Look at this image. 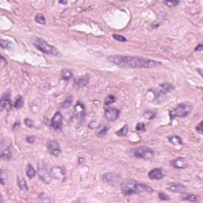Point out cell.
<instances>
[{
  "label": "cell",
  "mask_w": 203,
  "mask_h": 203,
  "mask_svg": "<svg viewBox=\"0 0 203 203\" xmlns=\"http://www.w3.org/2000/svg\"><path fill=\"white\" fill-rule=\"evenodd\" d=\"M120 110L117 108L115 107H109L106 109L105 112H104V117L106 120L110 121V122H114L120 116Z\"/></svg>",
  "instance_id": "obj_14"
},
{
  "label": "cell",
  "mask_w": 203,
  "mask_h": 203,
  "mask_svg": "<svg viewBox=\"0 0 203 203\" xmlns=\"http://www.w3.org/2000/svg\"><path fill=\"white\" fill-rule=\"evenodd\" d=\"M17 183L18 188H19L22 191H28V185H27L26 181L22 177H18Z\"/></svg>",
  "instance_id": "obj_20"
},
{
  "label": "cell",
  "mask_w": 203,
  "mask_h": 203,
  "mask_svg": "<svg viewBox=\"0 0 203 203\" xmlns=\"http://www.w3.org/2000/svg\"><path fill=\"white\" fill-rule=\"evenodd\" d=\"M0 178H1V182L2 185H5L7 182V174L4 169H1V172H0Z\"/></svg>",
  "instance_id": "obj_33"
},
{
  "label": "cell",
  "mask_w": 203,
  "mask_h": 203,
  "mask_svg": "<svg viewBox=\"0 0 203 203\" xmlns=\"http://www.w3.org/2000/svg\"><path fill=\"white\" fill-rule=\"evenodd\" d=\"M13 45H14V44H13L11 41H8V40L1 39V41H0V45H1L2 48H5V49H8V50L12 49Z\"/></svg>",
  "instance_id": "obj_26"
},
{
  "label": "cell",
  "mask_w": 203,
  "mask_h": 203,
  "mask_svg": "<svg viewBox=\"0 0 203 203\" xmlns=\"http://www.w3.org/2000/svg\"><path fill=\"white\" fill-rule=\"evenodd\" d=\"M35 21H36V22H37L38 24L41 25H45L46 22L45 16H44L43 15H41V14L36 15V17H35Z\"/></svg>",
  "instance_id": "obj_34"
},
{
  "label": "cell",
  "mask_w": 203,
  "mask_h": 203,
  "mask_svg": "<svg viewBox=\"0 0 203 203\" xmlns=\"http://www.w3.org/2000/svg\"><path fill=\"white\" fill-rule=\"evenodd\" d=\"M46 145H47V148H48V152H50L51 155L56 157V156H59L61 153L60 144L58 143L56 140H48Z\"/></svg>",
  "instance_id": "obj_10"
},
{
  "label": "cell",
  "mask_w": 203,
  "mask_h": 203,
  "mask_svg": "<svg viewBox=\"0 0 203 203\" xmlns=\"http://www.w3.org/2000/svg\"><path fill=\"white\" fill-rule=\"evenodd\" d=\"M182 199L188 202H199V197L193 193H185L182 197Z\"/></svg>",
  "instance_id": "obj_21"
},
{
  "label": "cell",
  "mask_w": 203,
  "mask_h": 203,
  "mask_svg": "<svg viewBox=\"0 0 203 203\" xmlns=\"http://www.w3.org/2000/svg\"><path fill=\"white\" fill-rule=\"evenodd\" d=\"M156 115V112L155 111H153V110H147L144 113V117H145L146 119L151 120L154 118Z\"/></svg>",
  "instance_id": "obj_31"
},
{
  "label": "cell",
  "mask_w": 203,
  "mask_h": 203,
  "mask_svg": "<svg viewBox=\"0 0 203 203\" xmlns=\"http://www.w3.org/2000/svg\"><path fill=\"white\" fill-rule=\"evenodd\" d=\"M36 171L31 164H28L26 167V175L29 179H33L36 176Z\"/></svg>",
  "instance_id": "obj_24"
},
{
  "label": "cell",
  "mask_w": 203,
  "mask_h": 203,
  "mask_svg": "<svg viewBox=\"0 0 203 203\" xmlns=\"http://www.w3.org/2000/svg\"><path fill=\"white\" fill-rule=\"evenodd\" d=\"M171 165L176 169H185L188 166V163L184 158H177L171 162Z\"/></svg>",
  "instance_id": "obj_18"
},
{
  "label": "cell",
  "mask_w": 203,
  "mask_h": 203,
  "mask_svg": "<svg viewBox=\"0 0 203 203\" xmlns=\"http://www.w3.org/2000/svg\"><path fill=\"white\" fill-rule=\"evenodd\" d=\"M102 179L106 183L109 184L110 186H116L119 185L122 182H121V176L119 174H115V173H106V174L102 175Z\"/></svg>",
  "instance_id": "obj_9"
},
{
  "label": "cell",
  "mask_w": 203,
  "mask_h": 203,
  "mask_svg": "<svg viewBox=\"0 0 203 203\" xmlns=\"http://www.w3.org/2000/svg\"><path fill=\"white\" fill-rule=\"evenodd\" d=\"M174 89V86L170 83H163V84H160L157 89H155V101L158 103L163 101L164 99L165 96L169 92L173 91Z\"/></svg>",
  "instance_id": "obj_6"
},
{
  "label": "cell",
  "mask_w": 203,
  "mask_h": 203,
  "mask_svg": "<svg viewBox=\"0 0 203 203\" xmlns=\"http://www.w3.org/2000/svg\"><path fill=\"white\" fill-rule=\"evenodd\" d=\"M120 187L123 194L126 196L133 195L136 193L146 192V193H152L154 189L148 186L147 184L137 182L133 179H125L120 183Z\"/></svg>",
  "instance_id": "obj_2"
},
{
  "label": "cell",
  "mask_w": 203,
  "mask_h": 203,
  "mask_svg": "<svg viewBox=\"0 0 203 203\" xmlns=\"http://www.w3.org/2000/svg\"><path fill=\"white\" fill-rule=\"evenodd\" d=\"M74 114L75 118L78 120H84L86 115V108L85 106L82 102L78 101L76 104L74 106Z\"/></svg>",
  "instance_id": "obj_12"
},
{
  "label": "cell",
  "mask_w": 203,
  "mask_h": 203,
  "mask_svg": "<svg viewBox=\"0 0 203 203\" xmlns=\"http://www.w3.org/2000/svg\"><path fill=\"white\" fill-rule=\"evenodd\" d=\"M128 131H129L128 125H125L124 126L122 127V128H121L119 130H117V131L116 132V134H117L118 136H125L127 135Z\"/></svg>",
  "instance_id": "obj_30"
},
{
  "label": "cell",
  "mask_w": 203,
  "mask_h": 203,
  "mask_svg": "<svg viewBox=\"0 0 203 203\" xmlns=\"http://www.w3.org/2000/svg\"><path fill=\"white\" fill-rule=\"evenodd\" d=\"M116 101V97L114 95H109L105 98V105H110L112 103H115Z\"/></svg>",
  "instance_id": "obj_32"
},
{
  "label": "cell",
  "mask_w": 203,
  "mask_h": 203,
  "mask_svg": "<svg viewBox=\"0 0 203 203\" xmlns=\"http://www.w3.org/2000/svg\"><path fill=\"white\" fill-rule=\"evenodd\" d=\"M109 129H110V128H109L108 125H103V126H100L98 128V132H97V136H98V137H103V136L106 135V133H107L108 131H109Z\"/></svg>",
  "instance_id": "obj_23"
},
{
  "label": "cell",
  "mask_w": 203,
  "mask_h": 203,
  "mask_svg": "<svg viewBox=\"0 0 203 203\" xmlns=\"http://www.w3.org/2000/svg\"><path fill=\"white\" fill-rule=\"evenodd\" d=\"M179 3H180L179 1H165L164 4L171 7H176L177 5H179Z\"/></svg>",
  "instance_id": "obj_38"
},
{
  "label": "cell",
  "mask_w": 203,
  "mask_h": 203,
  "mask_svg": "<svg viewBox=\"0 0 203 203\" xmlns=\"http://www.w3.org/2000/svg\"><path fill=\"white\" fill-rule=\"evenodd\" d=\"M0 157L3 160H10L13 156V144L9 139H3L1 141Z\"/></svg>",
  "instance_id": "obj_5"
},
{
  "label": "cell",
  "mask_w": 203,
  "mask_h": 203,
  "mask_svg": "<svg viewBox=\"0 0 203 203\" xmlns=\"http://www.w3.org/2000/svg\"><path fill=\"white\" fill-rule=\"evenodd\" d=\"M113 37L115 40L121 41V42H125V41H127V39L124 36H122V35H119V34H113Z\"/></svg>",
  "instance_id": "obj_36"
},
{
  "label": "cell",
  "mask_w": 203,
  "mask_h": 203,
  "mask_svg": "<svg viewBox=\"0 0 203 203\" xmlns=\"http://www.w3.org/2000/svg\"><path fill=\"white\" fill-rule=\"evenodd\" d=\"M136 131H138V132L145 131V129H146L145 125L144 124V123H142V122L138 123V124L136 125Z\"/></svg>",
  "instance_id": "obj_37"
},
{
  "label": "cell",
  "mask_w": 203,
  "mask_h": 203,
  "mask_svg": "<svg viewBox=\"0 0 203 203\" xmlns=\"http://www.w3.org/2000/svg\"><path fill=\"white\" fill-rule=\"evenodd\" d=\"M196 130L199 134H202V122H201L198 125L196 126Z\"/></svg>",
  "instance_id": "obj_41"
},
{
  "label": "cell",
  "mask_w": 203,
  "mask_h": 203,
  "mask_svg": "<svg viewBox=\"0 0 203 203\" xmlns=\"http://www.w3.org/2000/svg\"><path fill=\"white\" fill-rule=\"evenodd\" d=\"M154 155H155L154 151L147 146H141L133 150V155L138 159L150 160L154 156Z\"/></svg>",
  "instance_id": "obj_8"
},
{
  "label": "cell",
  "mask_w": 203,
  "mask_h": 203,
  "mask_svg": "<svg viewBox=\"0 0 203 203\" xmlns=\"http://www.w3.org/2000/svg\"><path fill=\"white\" fill-rule=\"evenodd\" d=\"M51 127L54 130H61L63 127V116L60 112L55 113L51 120Z\"/></svg>",
  "instance_id": "obj_13"
},
{
  "label": "cell",
  "mask_w": 203,
  "mask_h": 203,
  "mask_svg": "<svg viewBox=\"0 0 203 203\" xmlns=\"http://www.w3.org/2000/svg\"><path fill=\"white\" fill-rule=\"evenodd\" d=\"M169 141L174 145H182V141L179 136H173L171 137H169Z\"/></svg>",
  "instance_id": "obj_27"
},
{
  "label": "cell",
  "mask_w": 203,
  "mask_h": 203,
  "mask_svg": "<svg viewBox=\"0 0 203 203\" xmlns=\"http://www.w3.org/2000/svg\"><path fill=\"white\" fill-rule=\"evenodd\" d=\"M98 126V124H97V122H96L95 121H92V122L89 124V127H90L91 129H95V128H97Z\"/></svg>",
  "instance_id": "obj_44"
},
{
  "label": "cell",
  "mask_w": 203,
  "mask_h": 203,
  "mask_svg": "<svg viewBox=\"0 0 203 203\" xmlns=\"http://www.w3.org/2000/svg\"><path fill=\"white\" fill-rule=\"evenodd\" d=\"M59 3H60V4H67V1H60Z\"/></svg>",
  "instance_id": "obj_46"
},
{
  "label": "cell",
  "mask_w": 203,
  "mask_h": 203,
  "mask_svg": "<svg viewBox=\"0 0 203 203\" xmlns=\"http://www.w3.org/2000/svg\"><path fill=\"white\" fill-rule=\"evenodd\" d=\"M51 177L56 180H62L65 176V172L64 168L60 166H54L50 169Z\"/></svg>",
  "instance_id": "obj_15"
},
{
  "label": "cell",
  "mask_w": 203,
  "mask_h": 203,
  "mask_svg": "<svg viewBox=\"0 0 203 203\" xmlns=\"http://www.w3.org/2000/svg\"><path fill=\"white\" fill-rule=\"evenodd\" d=\"M148 178L152 180H160L164 177L163 171L160 168H154V169L151 170L150 171L148 172Z\"/></svg>",
  "instance_id": "obj_17"
},
{
  "label": "cell",
  "mask_w": 203,
  "mask_h": 203,
  "mask_svg": "<svg viewBox=\"0 0 203 203\" xmlns=\"http://www.w3.org/2000/svg\"><path fill=\"white\" fill-rule=\"evenodd\" d=\"M145 98L148 102L150 103H152V102H155V89L151 88L149 89L145 94Z\"/></svg>",
  "instance_id": "obj_22"
},
{
  "label": "cell",
  "mask_w": 203,
  "mask_h": 203,
  "mask_svg": "<svg viewBox=\"0 0 203 203\" xmlns=\"http://www.w3.org/2000/svg\"><path fill=\"white\" fill-rule=\"evenodd\" d=\"M107 59L112 64L125 68H152L162 64L160 61L136 56L114 55L108 56Z\"/></svg>",
  "instance_id": "obj_1"
},
{
  "label": "cell",
  "mask_w": 203,
  "mask_h": 203,
  "mask_svg": "<svg viewBox=\"0 0 203 203\" xmlns=\"http://www.w3.org/2000/svg\"><path fill=\"white\" fill-rule=\"evenodd\" d=\"M0 104H1V110H3L6 107H8L9 106L11 105V100H10V94H4V95L2 96Z\"/></svg>",
  "instance_id": "obj_19"
},
{
  "label": "cell",
  "mask_w": 203,
  "mask_h": 203,
  "mask_svg": "<svg viewBox=\"0 0 203 203\" xmlns=\"http://www.w3.org/2000/svg\"><path fill=\"white\" fill-rule=\"evenodd\" d=\"M26 141L29 144H33L35 141V136H29L26 137Z\"/></svg>",
  "instance_id": "obj_43"
},
{
  "label": "cell",
  "mask_w": 203,
  "mask_h": 203,
  "mask_svg": "<svg viewBox=\"0 0 203 203\" xmlns=\"http://www.w3.org/2000/svg\"><path fill=\"white\" fill-rule=\"evenodd\" d=\"M39 198L41 201H44V202H49V199H48V197H46V195L44 193H41L39 194Z\"/></svg>",
  "instance_id": "obj_42"
},
{
  "label": "cell",
  "mask_w": 203,
  "mask_h": 203,
  "mask_svg": "<svg viewBox=\"0 0 203 203\" xmlns=\"http://www.w3.org/2000/svg\"><path fill=\"white\" fill-rule=\"evenodd\" d=\"M23 104H24V101H23V98H22L21 95H18L16 98L15 101V103H14V106L16 109H20L23 106Z\"/></svg>",
  "instance_id": "obj_29"
},
{
  "label": "cell",
  "mask_w": 203,
  "mask_h": 203,
  "mask_svg": "<svg viewBox=\"0 0 203 203\" xmlns=\"http://www.w3.org/2000/svg\"><path fill=\"white\" fill-rule=\"evenodd\" d=\"M72 72L68 69H63L61 72V78L65 81H69L72 77Z\"/></svg>",
  "instance_id": "obj_25"
},
{
  "label": "cell",
  "mask_w": 203,
  "mask_h": 203,
  "mask_svg": "<svg viewBox=\"0 0 203 203\" xmlns=\"http://www.w3.org/2000/svg\"><path fill=\"white\" fill-rule=\"evenodd\" d=\"M72 102H73V96L69 95L67 96V98H65V100L61 104V106L64 109H67L72 104Z\"/></svg>",
  "instance_id": "obj_28"
},
{
  "label": "cell",
  "mask_w": 203,
  "mask_h": 203,
  "mask_svg": "<svg viewBox=\"0 0 203 203\" xmlns=\"http://www.w3.org/2000/svg\"><path fill=\"white\" fill-rule=\"evenodd\" d=\"M159 198H160V200H162V201L171 200V198L169 197V195H167V193H159Z\"/></svg>",
  "instance_id": "obj_39"
},
{
  "label": "cell",
  "mask_w": 203,
  "mask_h": 203,
  "mask_svg": "<svg viewBox=\"0 0 203 203\" xmlns=\"http://www.w3.org/2000/svg\"><path fill=\"white\" fill-rule=\"evenodd\" d=\"M90 82V77L88 75H84L82 76L77 78L74 80V86L75 88H81L86 86Z\"/></svg>",
  "instance_id": "obj_16"
},
{
  "label": "cell",
  "mask_w": 203,
  "mask_h": 203,
  "mask_svg": "<svg viewBox=\"0 0 203 203\" xmlns=\"http://www.w3.org/2000/svg\"><path fill=\"white\" fill-rule=\"evenodd\" d=\"M0 64H1V67H4L7 64V60H6L4 56H1V60H0Z\"/></svg>",
  "instance_id": "obj_40"
},
{
  "label": "cell",
  "mask_w": 203,
  "mask_h": 203,
  "mask_svg": "<svg viewBox=\"0 0 203 203\" xmlns=\"http://www.w3.org/2000/svg\"><path fill=\"white\" fill-rule=\"evenodd\" d=\"M24 122H25V124H26V125L27 127L30 128V129L34 128V126H35L34 122L32 119H30V118H26Z\"/></svg>",
  "instance_id": "obj_35"
},
{
  "label": "cell",
  "mask_w": 203,
  "mask_h": 203,
  "mask_svg": "<svg viewBox=\"0 0 203 203\" xmlns=\"http://www.w3.org/2000/svg\"><path fill=\"white\" fill-rule=\"evenodd\" d=\"M37 174L41 181L45 184H49L51 182L52 177L50 175V172H48L47 164L44 161H40L37 163Z\"/></svg>",
  "instance_id": "obj_7"
},
{
  "label": "cell",
  "mask_w": 203,
  "mask_h": 203,
  "mask_svg": "<svg viewBox=\"0 0 203 203\" xmlns=\"http://www.w3.org/2000/svg\"><path fill=\"white\" fill-rule=\"evenodd\" d=\"M192 111V106L187 103H180L173 110H170L169 114L171 119L173 120L175 117H187Z\"/></svg>",
  "instance_id": "obj_4"
},
{
  "label": "cell",
  "mask_w": 203,
  "mask_h": 203,
  "mask_svg": "<svg viewBox=\"0 0 203 203\" xmlns=\"http://www.w3.org/2000/svg\"><path fill=\"white\" fill-rule=\"evenodd\" d=\"M31 41L33 45L42 53L48 54V55L60 56L57 48H56L54 46L48 44L47 41L43 40L41 37H32Z\"/></svg>",
  "instance_id": "obj_3"
},
{
  "label": "cell",
  "mask_w": 203,
  "mask_h": 203,
  "mask_svg": "<svg viewBox=\"0 0 203 203\" xmlns=\"http://www.w3.org/2000/svg\"><path fill=\"white\" fill-rule=\"evenodd\" d=\"M202 48H203V45H202V43H200L199 45H198V46L195 48V51H198V52H200V51H202Z\"/></svg>",
  "instance_id": "obj_45"
},
{
  "label": "cell",
  "mask_w": 203,
  "mask_h": 203,
  "mask_svg": "<svg viewBox=\"0 0 203 203\" xmlns=\"http://www.w3.org/2000/svg\"><path fill=\"white\" fill-rule=\"evenodd\" d=\"M167 191L175 193H184L186 191V186L180 182H170L166 186Z\"/></svg>",
  "instance_id": "obj_11"
}]
</instances>
